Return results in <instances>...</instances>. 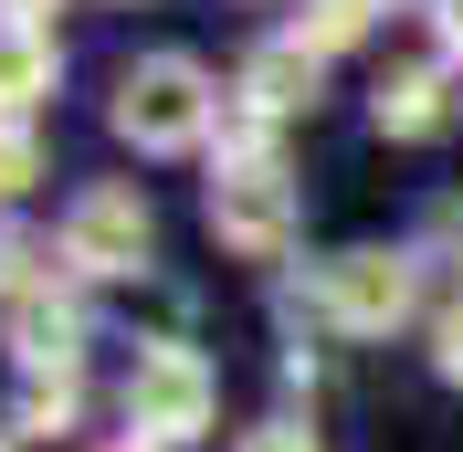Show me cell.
<instances>
[{
  "label": "cell",
  "instance_id": "cell-11",
  "mask_svg": "<svg viewBox=\"0 0 463 452\" xmlns=\"http://www.w3.org/2000/svg\"><path fill=\"white\" fill-rule=\"evenodd\" d=\"M379 11H390V0H295V42H306V53H347V42H369V32H379Z\"/></svg>",
  "mask_w": 463,
  "mask_h": 452
},
{
  "label": "cell",
  "instance_id": "cell-15",
  "mask_svg": "<svg viewBox=\"0 0 463 452\" xmlns=\"http://www.w3.org/2000/svg\"><path fill=\"white\" fill-rule=\"evenodd\" d=\"M411 253H421V263L453 253V263H463V200H432V221H421V242H411Z\"/></svg>",
  "mask_w": 463,
  "mask_h": 452
},
{
  "label": "cell",
  "instance_id": "cell-9",
  "mask_svg": "<svg viewBox=\"0 0 463 452\" xmlns=\"http://www.w3.org/2000/svg\"><path fill=\"white\" fill-rule=\"evenodd\" d=\"M53 85H63V42H53V32H32V22H0V116L32 127Z\"/></svg>",
  "mask_w": 463,
  "mask_h": 452
},
{
  "label": "cell",
  "instance_id": "cell-18",
  "mask_svg": "<svg viewBox=\"0 0 463 452\" xmlns=\"http://www.w3.org/2000/svg\"><path fill=\"white\" fill-rule=\"evenodd\" d=\"M53 11L63 0H0V22H32V32H53Z\"/></svg>",
  "mask_w": 463,
  "mask_h": 452
},
{
  "label": "cell",
  "instance_id": "cell-20",
  "mask_svg": "<svg viewBox=\"0 0 463 452\" xmlns=\"http://www.w3.org/2000/svg\"><path fill=\"white\" fill-rule=\"evenodd\" d=\"M106 452H147V442H106Z\"/></svg>",
  "mask_w": 463,
  "mask_h": 452
},
{
  "label": "cell",
  "instance_id": "cell-10",
  "mask_svg": "<svg viewBox=\"0 0 463 452\" xmlns=\"http://www.w3.org/2000/svg\"><path fill=\"white\" fill-rule=\"evenodd\" d=\"M74 410H85V368H32L22 390H11V431L22 442H63Z\"/></svg>",
  "mask_w": 463,
  "mask_h": 452
},
{
  "label": "cell",
  "instance_id": "cell-12",
  "mask_svg": "<svg viewBox=\"0 0 463 452\" xmlns=\"http://www.w3.org/2000/svg\"><path fill=\"white\" fill-rule=\"evenodd\" d=\"M53 274H63V253H53V242H32L22 221H0V306H22V295H43Z\"/></svg>",
  "mask_w": 463,
  "mask_h": 452
},
{
  "label": "cell",
  "instance_id": "cell-2",
  "mask_svg": "<svg viewBox=\"0 0 463 452\" xmlns=\"http://www.w3.org/2000/svg\"><path fill=\"white\" fill-rule=\"evenodd\" d=\"M232 116V95L211 85V63L201 53H137L127 74H116V106L106 127L137 158H190V147H211V127Z\"/></svg>",
  "mask_w": 463,
  "mask_h": 452
},
{
  "label": "cell",
  "instance_id": "cell-3",
  "mask_svg": "<svg viewBox=\"0 0 463 452\" xmlns=\"http://www.w3.org/2000/svg\"><path fill=\"white\" fill-rule=\"evenodd\" d=\"M306 315H317L326 337H390L421 315V253L411 242H347V253L317 263L306 284Z\"/></svg>",
  "mask_w": 463,
  "mask_h": 452
},
{
  "label": "cell",
  "instance_id": "cell-13",
  "mask_svg": "<svg viewBox=\"0 0 463 452\" xmlns=\"http://www.w3.org/2000/svg\"><path fill=\"white\" fill-rule=\"evenodd\" d=\"M53 169V147H43V127H11V116H0V200H22L32 179Z\"/></svg>",
  "mask_w": 463,
  "mask_h": 452
},
{
  "label": "cell",
  "instance_id": "cell-17",
  "mask_svg": "<svg viewBox=\"0 0 463 452\" xmlns=\"http://www.w3.org/2000/svg\"><path fill=\"white\" fill-rule=\"evenodd\" d=\"M432 42H442V63L463 74V0H432Z\"/></svg>",
  "mask_w": 463,
  "mask_h": 452
},
{
  "label": "cell",
  "instance_id": "cell-7",
  "mask_svg": "<svg viewBox=\"0 0 463 452\" xmlns=\"http://www.w3.org/2000/svg\"><path fill=\"white\" fill-rule=\"evenodd\" d=\"M0 347L22 358V379H32V368H85V347H95L85 284H74V274H53L43 295H22V306H0Z\"/></svg>",
  "mask_w": 463,
  "mask_h": 452
},
{
  "label": "cell",
  "instance_id": "cell-6",
  "mask_svg": "<svg viewBox=\"0 0 463 452\" xmlns=\"http://www.w3.org/2000/svg\"><path fill=\"white\" fill-rule=\"evenodd\" d=\"M317 95H326V63L295 42V32H274V42H253V53L232 63V137H285L295 116H317Z\"/></svg>",
  "mask_w": 463,
  "mask_h": 452
},
{
  "label": "cell",
  "instance_id": "cell-4",
  "mask_svg": "<svg viewBox=\"0 0 463 452\" xmlns=\"http://www.w3.org/2000/svg\"><path fill=\"white\" fill-rule=\"evenodd\" d=\"M211 421H222V368L190 337H147L137 368H127V442L190 452V442H211Z\"/></svg>",
  "mask_w": 463,
  "mask_h": 452
},
{
  "label": "cell",
  "instance_id": "cell-8",
  "mask_svg": "<svg viewBox=\"0 0 463 452\" xmlns=\"http://www.w3.org/2000/svg\"><path fill=\"white\" fill-rule=\"evenodd\" d=\"M369 127L401 137V147L442 137V127H453V63H390V74L369 85Z\"/></svg>",
  "mask_w": 463,
  "mask_h": 452
},
{
  "label": "cell",
  "instance_id": "cell-19",
  "mask_svg": "<svg viewBox=\"0 0 463 452\" xmlns=\"http://www.w3.org/2000/svg\"><path fill=\"white\" fill-rule=\"evenodd\" d=\"M0 452H22V431H0Z\"/></svg>",
  "mask_w": 463,
  "mask_h": 452
},
{
  "label": "cell",
  "instance_id": "cell-14",
  "mask_svg": "<svg viewBox=\"0 0 463 452\" xmlns=\"http://www.w3.org/2000/svg\"><path fill=\"white\" fill-rule=\"evenodd\" d=\"M432 379H442V390H463V284L432 306Z\"/></svg>",
  "mask_w": 463,
  "mask_h": 452
},
{
  "label": "cell",
  "instance_id": "cell-16",
  "mask_svg": "<svg viewBox=\"0 0 463 452\" xmlns=\"http://www.w3.org/2000/svg\"><path fill=\"white\" fill-rule=\"evenodd\" d=\"M232 452H326V442H317L306 421H253V431H242Z\"/></svg>",
  "mask_w": 463,
  "mask_h": 452
},
{
  "label": "cell",
  "instance_id": "cell-1",
  "mask_svg": "<svg viewBox=\"0 0 463 452\" xmlns=\"http://www.w3.org/2000/svg\"><path fill=\"white\" fill-rule=\"evenodd\" d=\"M201 221H211V242H222L232 263H285V253H295V221H306L285 147H274V137H232V127H222V158H211Z\"/></svg>",
  "mask_w": 463,
  "mask_h": 452
},
{
  "label": "cell",
  "instance_id": "cell-5",
  "mask_svg": "<svg viewBox=\"0 0 463 452\" xmlns=\"http://www.w3.org/2000/svg\"><path fill=\"white\" fill-rule=\"evenodd\" d=\"M53 253L74 284H137L147 263H158V211H147L137 179H85V190L63 200V231Z\"/></svg>",
  "mask_w": 463,
  "mask_h": 452
}]
</instances>
